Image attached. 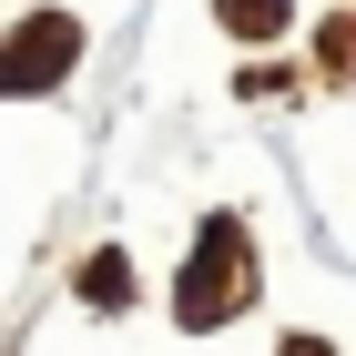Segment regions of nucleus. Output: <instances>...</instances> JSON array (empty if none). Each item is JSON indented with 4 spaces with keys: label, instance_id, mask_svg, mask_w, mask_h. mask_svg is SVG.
<instances>
[{
    "label": "nucleus",
    "instance_id": "20e7f679",
    "mask_svg": "<svg viewBox=\"0 0 356 356\" xmlns=\"http://www.w3.org/2000/svg\"><path fill=\"white\" fill-rule=\"evenodd\" d=\"M82 296L92 305H122V296H133V265H122V254H92V265H82Z\"/></svg>",
    "mask_w": 356,
    "mask_h": 356
},
{
    "label": "nucleus",
    "instance_id": "f03ea898",
    "mask_svg": "<svg viewBox=\"0 0 356 356\" xmlns=\"http://www.w3.org/2000/svg\"><path fill=\"white\" fill-rule=\"evenodd\" d=\"M245 296V234L234 224H204V254L184 275V326H214V305Z\"/></svg>",
    "mask_w": 356,
    "mask_h": 356
},
{
    "label": "nucleus",
    "instance_id": "39448f33",
    "mask_svg": "<svg viewBox=\"0 0 356 356\" xmlns=\"http://www.w3.org/2000/svg\"><path fill=\"white\" fill-rule=\"evenodd\" d=\"M285 356H336V346H326V336H285Z\"/></svg>",
    "mask_w": 356,
    "mask_h": 356
},
{
    "label": "nucleus",
    "instance_id": "f257e3e1",
    "mask_svg": "<svg viewBox=\"0 0 356 356\" xmlns=\"http://www.w3.org/2000/svg\"><path fill=\"white\" fill-rule=\"evenodd\" d=\"M82 61V31L61 21V10H41V21H21L10 41H0V102H31V92H51L61 72Z\"/></svg>",
    "mask_w": 356,
    "mask_h": 356
},
{
    "label": "nucleus",
    "instance_id": "7ed1b4c3",
    "mask_svg": "<svg viewBox=\"0 0 356 356\" xmlns=\"http://www.w3.org/2000/svg\"><path fill=\"white\" fill-rule=\"evenodd\" d=\"M224 31H245V41H275V31H285V0H224Z\"/></svg>",
    "mask_w": 356,
    "mask_h": 356
}]
</instances>
